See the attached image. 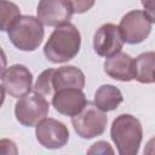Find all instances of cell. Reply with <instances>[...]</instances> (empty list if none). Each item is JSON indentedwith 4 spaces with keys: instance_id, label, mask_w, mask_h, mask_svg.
I'll return each mask as SVG.
<instances>
[{
    "instance_id": "15",
    "label": "cell",
    "mask_w": 155,
    "mask_h": 155,
    "mask_svg": "<svg viewBox=\"0 0 155 155\" xmlns=\"http://www.w3.org/2000/svg\"><path fill=\"white\" fill-rule=\"evenodd\" d=\"M136 80L140 84H153L155 76V52L148 51L134 58Z\"/></svg>"
},
{
    "instance_id": "21",
    "label": "cell",
    "mask_w": 155,
    "mask_h": 155,
    "mask_svg": "<svg viewBox=\"0 0 155 155\" xmlns=\"http://www.w3.org/2000/svg\"><path fill=\"white\" fill-rule=\"evenodd\" d=\"M144 154L145 155H155V137L150 138L148 140V143L145 144Z\"/></svg>"
},
{
    "instance_id": "22",
    "label": "cell",
    "mask_w": 155,
    "mask_h": 155,
    "mask_svg": "<svg viewBox=\"0 0 155 155\" xmlns=\"http://www.w3.org/2000/svg\"><path fill=\"white\" fill-rule=\"evenodd\" d=\"M154 81H155V76H154Z\"/></svg>"
},
{
    "instance_id": "16",
    "label": "cell",
    "mask_w": 155,
    "mask_h": 155,
    "mask_svg": "<svg viewBox=\"0 0 155 155\" xmlns=\"http://www.w3.org/2000/svg\"><path fill=\"white\" fill-rule=\"evenodd\" d=\"M19 7L8 0H0V17H1V31H8V29L21 17Z\"/></svg>"
},
{
    "instance_id": "6",
    "label": "cell",
    "mask_w": 155,
    "mask_h": 155,
    "mask_svg": "<svg viewBox=\"0 0 155 155\" xmlns=\"http://www.w3.org/2000/svg\"><path fill=\"white\" fill-rule=\"evenodd\" d=\"M151 24L153 22L144 10H132L121 18L119 28L126 44L137 45L149 36Z\"/></svg>"
},
{
    "instance_id": "9",
    "label": "cell",
    "mask_w": 155,
    "mask_h": 155,
    "mask_svg": "<svg viewBox=\"0 0 155 155\" xmlns=\"http://www.w3.org/2000/svg\"><path fill=\"white\" fill-rule=\"evenodd\" d=\"M125 41L119 25L113 23L102 24L93 35V50L101 57H111L119 53Z\"/></svg>"
},
{
    "instance_id": "1",
    "label": "cell",
    "mask_w": 155,
    "mask_h": 155,
    "mask_svg": "<svg viewBox=\"0 0 155 155\" xmlns=\"http://www.w3.org/2000/svg\"><path fill=\"white\" fill-rule=\"evenodd\" d=\"M81 34L71 23H64L51 33L45 46L44 54L52 63H65L71 61L80 51Z\"/></svg>"
},
{
    "instance_id": "18",
    "label": "cell",
    "mask_w": 155,
    "mask_h": 155,
    "mask_svg": "<svg viewBox=\"0 0 155 155\" xmlns=\"http://www.w3.org/2000/svg\"><path fill=\"white\" fill-rule=\"evenodd\" d=\"M73 6L74 13H85L94 6L96 0H68Z\"/></svg>"
},
{
    "instance_id": "4",
    "label": "cell",
    "mask_w": 155,
    "mask_h": 155,
    "mask_svg": "<svg viewBox=\"0 0 155 155\" xmlns=\"http://www.w3.org/2000/svg\"><path fill=\"white\" fill-rule=\"evenodd\" d=\"M108 116L94 102H88L84 109L71 117V125L76 134L84 139H91L102 136L107 128Z\"/></svg>"
},
{
    "instance_id": "10",
    "label": "cell",
    "mask_w": 155,
    "mask_h": 155,
    "mask_svg": "<svg viewBox=\"0 0 155 155\" xmlns=\"http://www.w3.org/2000/svg\"><path fill=\"white\" fill-rule=\"evenodd\" d=\"M73 13V6L68 0H40L36 8L38 18L48 27L68 23Z\"/></svg>"
},
{
    "instance_id": "13",
    "label": "cell",
    "mask_w": 155,
    "mask_h": 155,
    "mask_svg": "<svg viewBox=\"0 0 155 155\" xmlns=\"http://www.w3.org/2000/svg\"><path fill=\"white\" fill-rule=\"evenodd\" d=\"M86 78L81 69L75 65H63L54 70L53 74V87L54 91L63 88H80L85 87ZM54 92V93H56Z\"/></svg>"
},
{
    "instance_id": "20",
    "label": "cell",
    "mask_w": 155,
    "mask_h": 155,
    "mask_svg": "<svg viewBox=\"0 0 155 155\" xmlns=\"http://www.w3.org/2000/svg\"><path fill=\"white\" fill-rule=\"evenodd\" d=\"M140 2L144 7V12L149 16L150 21L155 23V0H140Z\"/></svg>"
},
{
    "instance_id": "3",
    "label": "cell",
    "mask_w": 155,
    "mask_h": 155,
    "mask_svg": "<svg viewBox=\"0 0 155 155\" xmlns=\"http://www.w3.org/2000/svg\"><path fill=\"white\" fill-rule=\"evenodd\" d=\"M8 39L21 51H35L42 42L45 29L42 22L34 16L24 15L8 29Z\"/></svg>"
},
{
    "instance_id": "5",
    "label": "cell",
    "mask_w": 155,
    "mask_h": 155,
    "mask_svg": "<svg viewBox=\"0 0 155 155\" xmlns=\"http://www.w3.org/2000/svg\"><path fill=\"white\" fill-rule=\"evenodd\" d=\"M48 110L50 103L45 96L34 91L17 101L15 105V116L22 126L33 127L47 116Z\"/></svg>"
},
{
    "instance_id": "17",
    "label": "cell",
    "mask_w": 155,
    "mask_h": 155,
    "mask_svg": "<svg viewBox=\"0 0 155 155\" xmlns=\"http://www.w3.org/2000/svg\"><path fill=\"white\" fill-rule=\"evenodd\" d=\"M56 69H46L44 70L39 78L35 81V85L33 87V90L45 97H52L54 94V87H53V74H54Z\"/></svg>"
},
{
    "instance_id": "7",
    "label": "cell",
    "mask_w": 155,
    "mask_h": 155,
    "mask_svg": "<svg viewBox=\"0 0 155 155\" xmlns=\"http://www.w3.org/2000/svg\"><path fill=\"white\" fill-rule=\"evenodd\" d=\"M1 87L13 98H21L30 93L33 88V75L23 64H13L1 73Z\"/></svg>"
},
{
    "instance_id": "2",
    "label": "cell",
    "mask_w": 155,
    "mask_h": 155,
    "mask_svg": "<svg viewBox=\"0 0 155 155\" xmlns=\"http://www.w3.org/2000/svg\"><path fill=\"white\" fill-rule=\"evenodd\" d=\"M110 137L120 155H137L143 139L142 124L131 114H120L113 120Z\"/></svg>"
},
{
    "instance_id": "8",
    "label": "cell",
    "mask_w": 155,
    "mask_h": 155,
    "mask_svg": "<svg viewBox=\"0 0 155 155\" xmlns=\"http://www.w3.org/2000/svg\"><path fill=\"white\" fill-rule=\"evenodd\" d=\"M35 137L39 144L46 149H61L69 140V130L63 122L45 117L35 126Z\"/></svg>"
},
{
    "instance_id": "12",
    "label": "cell",
    "mask_w": 155,
    "mask_h": 155,
    "mask_svg": "<svg viewBox=\"0 0 155 155\" xmlns=\"http://www.w3.org/2000/svg\"><path fill=\"white\" fill-rule=\"evenodd\" d=\"M104 73L114 79L122 82H128L136 79V64L134 58L128 53L119 52L104 61Z\"/></svg>"
},
{
    "instance_id": "11",
    "label": "cell",
    "mask_w": 155,
    "mask_h": 155,
    "mask_svg": "<svg viewBox=\"0 0 155 155\" xmlns=\"http://www.w3.org/2000/svg\"><path fill=\"white\" fill-rule=\"evenodd\" d=\"M86 103V96L80 88H63L52 96V105L56 111L70 117L79 114Z\"/></svg>"
},
{
    "instance_id": "19",
    "label": "cell",
    "mask_w": 155,
    "mask_h": 155,
    "mask_svg": "<svg viewBox=\"0 0 155 155\" xmlns=\"http://www.w3.org/2000/svg\"><path fill=\"white\" fill-rule=\"evenodd\" d=\"M88 154H114V150L111 149L110 144L104 142V140H99L94 144H92V147L87 150Z\"/></svg>"
},
{
    "instance_id": "14",
    "label": "cell",
    "mask_w": 155,
    "mask_h": 155,
    "mask_svg": "<svg viewBox=\"0 0 155 155\" xmlns=\"http://www.w3.org/2000/svg\"><path fill=\"white\" fill-rule=\"evenodd\" d=\"M124 101L121 91L114 85H102L94 92V104L103 111L115 110Z\"/></svg>"
}]
</instances>
